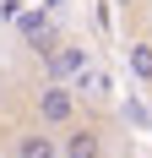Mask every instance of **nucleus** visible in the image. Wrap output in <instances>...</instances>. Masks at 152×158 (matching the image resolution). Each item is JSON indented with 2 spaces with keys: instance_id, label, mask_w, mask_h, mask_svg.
<instances>
[{
  "instance_id": "nucleus-1",
  "label": "nucleus",
  "mask_w": 152,
  "mask_h": 158,
  "mask_svg": "<svg viewBox=\"0 0 152 158\" xmlns=\"http://www.w3.org/2000/svg\"><path fill=\"white\" fill-rule=\"evenodd\" d=\"M33 104H38V126L54 131V136H60L65 126H76V120H82V98H76L71 82H44V87L33 93Z\"/></svg>"
},
{
  "instance_id": "nucleus-2",
  "label": "nucleus",
  "mask_w": 152,
  "mask_h": 158,
  "mask_svg": "<svg viewBox=\"0 0 152 158\" xmlns=\"http://www.w3.org/2000/svg\"><path fill=\"white\" fill-rule=\"evenodd\" d=\"M11 22H16V33H22V44H27L33 55H49V49L60 44V22H54V11H44V6H22Z\"/></svg>"
},
{
  "instance_id": "nucleus-3",
  "label": "nucleus",
  "mask_w": 152,
  "mask_h": 158,
  "mask_svg": "<svg viewBox=\"0 0 152 158\" xmlns=\"http://www.w3.org/2000/svg\"><path fill=\"white\" fill-rule=\"evenodd\" d=\"M60 158H109V131L98 120H76L60 131Z\"/></svg>"
},
{
  "instance_id": "nucleus-4",
  "label": "nucleus",
  "mask_w": 152,
  "mask_h": 158,
  "mask_svg": "<svg viewBox=\"0 0 152 158\" xmlns=\"http://www.w3.org/2000/svg\"><path fill=\"white\" fill-rule=\"evenodd\" d=\"M44 60V82H71L82 65H92V49L82 44V38H60V44L49 49V55H38Z\"/></svg>"
},
{
  "instance_id": "nucleus-5",
  "label": "nucleus",
  "mask_w": 152,
  "mask_h": 158,
  "mask_svg": "<svg viewBox=\"0 0 152 158\" xmlns=\"http://www.w3.org/2000/svg\"><path fill=\"white\" fill-rule=\"evenodd\" d=\"M11 158H60V136L44 126H27L11 136Z\"/></svg>"
},
{
  "instance_id": "nucleus-6",
  "label": "nucleus",
  "mask_w": 152,
  "mask_h": 158,
  "mask_svg": "<svg viewBox=\"0 0 152 158\" xmlns=\"http://www.w3.org/2000/svg\"><path fill=\"white\" fill-rule=\"evenodd\" d=\"M71 87H76V98H92V104H109L114 98V77H109L103 65H82L71 77Z\"/></svg>"
},
{
  "instance_id": "nucleus-7",
  "label": "nucleus",
  "mask_w": 152,
  "mask_h": 158,
  "mask_svg": "<svg viewBox=\"0 0 152 158\" xmlns=\"http://www.w3.org/2000/svg\"><path fill=\"white\" fill-rule=\"evenodd\" d=\"M125 65H130V77L141 87H152V33H130V44H125Z\"/></svg>"
},
{
  "instance_id": "nucleus-8",
  "label": "nucleus",
  "mask_w": 152,
  "mask_h": 158,
  "mask_svg": "<svg viewBox=\"0 0 152 158\" xmlns=\"http://www.w3.org/2000/svg\"><path fill=\"white\" fill-rule=\"evenodd\" d=\"M120 6H125V11H141V0H120Z\"/></svg>"
},
{
  "instance_id": "nucleus-9",
  "label": "nucleus",
  "mask_w": 152,
  "mask_h": 158,
  "mask_svg": "<svg viewBox=\"0 0 152 158\" xmlns=\"http://www.w3.org/2000/svg\"><path fill=\"white\" fill-rule=\"evenodd\" d=\"M60 6H65V0H44V11H60Z\"/></svg>"
},
{
  "instance_id": "nucleus-10",
  "label": "nucleus",
  "mask_w": 152,
  "mask_h": 158,
  "mask_svg": "<svg viewBox=\"0 0 152 158\" xmlns=\"http://www.w3.org/2000/svg\"><path fill=\"white\" fill-rule=\"evenodd\" d=\"M147 120H152V109H147Z\"/></svg>"
}]
</instances>
